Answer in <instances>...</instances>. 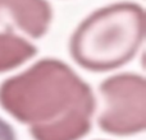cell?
<instances>
[{
  "label": "cell",
  "mask_w": 146,
  "mask_h": 140,
  "mask_svg": "<svg viewBox=\"0 0 146 140\" xmlns=\"http://www.w3.org/2000/svg\"><path fill=\"white\" fill-rule=\"evenodd\" d=\"M0 106L35 140H80L92 126V88L68 64L41 59L0 84Z\"/></svg>",
  "instance_id": "cell-1"
},
{
  "label": "cell",
  "mask_w": 146,
  "mask_h": 140,
  "mask_svg": "<svg viewBox=\"0 0 146 140\" xmlns=\"http://www.w3.org/2000/svg\"><path fill=\"white\" fill-rule=\"evenodd\" d=\"M144 38V8L133 1L113 3L92 12L77 26L69 40V52L88 71H110L129 63Z\"/></svg>",
  "instance_id": "cell-2"
},
{
  "label": "cell",
  "mask_w": 146,
  "mask_h": 140,
  "mask_svg": "<svg viewBox=\"0 0 146 140\" xmlns=\"http://www.w3.org/2000/svg\"><path fill=\"white\" fill-rule=\"evenodd\" d=\"M98 125L106 134L131 136L146 128V82L136 73H121L99 85Z\"/></svg>",
  "instance_id": "cell-3"
},
{
  "label": "cell",
  "mask_w": 146,
  "mask_h": 140,
  "mask_svg": "<svg viewBox=\"0 0 146 140\" xmlns=\"http://www.w3.org/2000/svg\"><path fill=\"white\" fill-rule=\"evenodd\" d=\"M53 8L48 0H0V26L8 32L17 29L31 38L48 33Z\"/></svg>",
  "instance_id": "cell-4"
},
{
  "label": "cell",
  "mask_w": 146,
  "mask_h": 140,
  "mask_svg": "<svg viewBox=\"0 0 146 140\" xmlns=\"http://www.w3.org/2000/svg\"><path fill=\"white\" fill-rule=\"evenodd\" d=\"M37 52L35 45L14 32H0V74L19 68Z\"/></svg>",
  "instance_id": "cell-5"
},
{
  "label": "cell",
  "mask_w": 146,
  "mask_h": 140,
  "mask_svg": "<svg viewBox=\"0 0 146 140\" xmlns=\"http://www.w3.org/2000/svg\"><path fill=\"white\" fill-rule=\"evenodd\" d=\"M0 140H18L17 133L8 121L0 117Z\"/></svg>",
  "instance_id": "cell-6"
}]
</instances>
